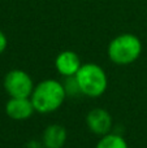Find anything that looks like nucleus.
Instances as JSON below:
<instances>
[{
    "instance_id": "nucleus-7",
    "label": "nucleus",
    "mask_w": 147,
    "mask_h": 148,
    "mask_svg": "<svg viewBox=\"0 0 147 148\" xmlns=\"http://www.w3.org/2000/svg\"><path fill=\"white\" fill-rule=\"evenodd\" d=\"M81 66H82V61H81L80 56L70 49L61 51L55 59V68H56L57 73L64 78L74 77Z\"/></svg>"
},
{
    "instance_id": "nucleus-8",
    "label": "nucleus",
    "mask_w": 147,
    "mask_h": 148,
    "mask_svg": "<svg viewBox=\"0 0 147 148\" xmlns=\"http://www.w3.org/2000/svg\"><path fill=\"white\" fill-rule=\"evenodd\" d=\"M67 129L60 123H51L43 130L42 144L44 148H63L67 143Z\"/></svg>"
},
{
    "instance_id": "nucleus-9",
    "label": "nucleus",
    "mask_w": 147,
    "mask_h": 148,
    "mask_svg": "<svg viewBox=\"0 0 147 148\" xmlns=\"http://www.w3.org/2000/svg\"><path fill=\"white\" fill-rule=\"evenodd\" d=\"M95 148H129V146L124 136L116 133H109L100 136Z\"/></svg>"
},
{
    "instance_id": "nucleus-10",
    "label": "nucleus",
    "mask_w": 147,
    "mask_h": 148,
    "mask_svg": "<svg viewBox=\"0 0 147 148\" xmlns=\"http://www.w3.org/2000/svg\"><path fill=\"white\" fill-rule=\"evenodd\" d=\"M7 46H8V39H7V35H5V34L3 33L1 30H0V55H1L3 52L5 51Z\"/></svg>"
},
{
    "instance_id": "nucleus-4",
    "label": "nucleus",
    "mask_w": 147,
    "mask_h": 148,
    "mask_svg": "<svg viewBox=\"0 0 147 148\" xmlns=\"http://www.w3.org/2000/svg\"><path fill=\"white\" fill-rule=\"evenodd\" d=\"M3 84L9 97H30L35 87L30 74L21 69L9 70L5 74Z\"/></svg>"
},
{
    "instance_id": "nucleus-3",
    "label": "nucleus",
    "mask_w": 147,
    "mask_h": 148,
    "mask_svg": "<svg viewBox=\"0 0 147 148\" xmlns=\"http://www.w3.org/2000/svg\"><path fill=\"white\" fill-rule=\"evenodd\" d=\"M74 77L81 95H85L87 97L102 96L108 87V77L104 69L94 62L82 64Z\"/></svg>"
},
{
    "instance_id": "nucleus-2",
    "label": "nucleus",
    "mask_w": 147,
    "mask_h": 148,
    "mask_svg": "<svg viewBox=\"0 0 147 148\" xmlns=\"http://www.w3.org/2000/svg\"><path fill=\"white\" fill-rule=\"evenodd\" d=\"M107 53L113 64L130 65L139 59L142 53V42L132 33L120 34L109 42Z\"/></svg>"
},
{
    "instance_id": "nucleus-6",
    "label": "nucleus",
    "mask_w": 147,
    "mask_h": 148,
    "mask_svg": "<svg viewBox=\"0 0 147 148\" xmlns=\"http://www.w3.org/2000/svg\"><path fill=\"white\" fill-rule=\"evenodd\" d=\"M35 112L30 97H9L5 103V113L13 121H26Z\"/></svg>"
},
{
    "instance_id": "nucleus-5",
    "label": "nucleus",
    "mask_w": 147,
    "mask_h": 148,
    "mask_svg": "<svg viewBox=\"0 0 147 148\" xmlns=\"http://www.w3.org/2000/svg\"><path fill=\"white\" fill-rule=\"evenodd\" d=\"M86 125L93 134L103 136L112 133L111 130L113 126V120H112L111 113L107 109L94 108L86 114Z\"/></svg>"
},
{
    "instance_id": "nucleus-1",
    "label": "nucleus",
    "mask_w": 147,
    "mask_h": 148,
    "mask_svg": "<svg viewBox=\"0 0 147 148\" xmlns=\"http://www.w3.org/2000/svg\"><path fill=\"white\" fill-rule=\"evenodd\" d=\"M67 91H65L64 83L56 79H44L35 84L30 100L35 112L42 114L54 113L61 108L67 99Z\"/></svg>"
}]
</instances>
